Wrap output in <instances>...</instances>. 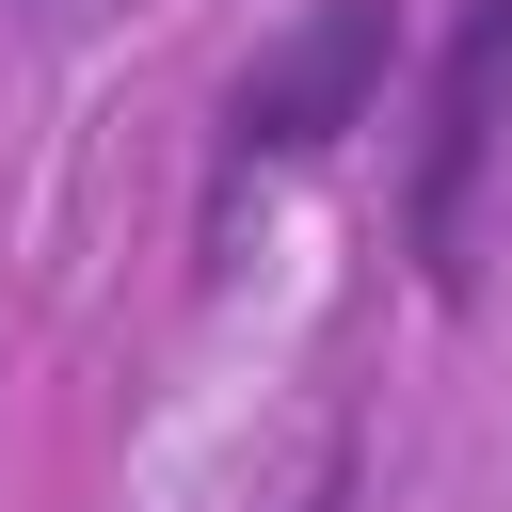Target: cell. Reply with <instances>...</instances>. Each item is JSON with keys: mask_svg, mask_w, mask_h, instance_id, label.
Wrapping results in <instances>:
<instances>
[{"mask_svg": "<svg viewBox=\"0 0 512 512\" xmlns=\"http://www.w3.org/2000/svg\"><path fill=\"white\" fill-rule=\"evenodd\" d=\"M384 64H400V0H304V16L224 80V128H208V224H224L256 176L320 160L336 128H368V112H384Z\"/></svg>", "mask_w": 512, "mask_h": 512, "instance_id": "obj_1", "label": "cell"}, {"mask_svg": "<svg viewBox=\"0 0 512 512\" xmlns=\"http://www.w3.org/2000/svg\"><path fill=\"white\" fill-rule=\"evenodd\" d=\"M512 160V0H464L448 64H432V128H416V272L464 304L480 288V192Z\"/></svg>", "mask_w": 512, "mask_h": 512, "instance_id": "obj_2", "label": "cell"}, {"mask_svg": "<svg viewBox=\"0 0 512 512\" xmlns=\"http://www.w3.org/2000/svg\"><path fill=\"white\" fill-rule=\"evenodd\" d=\"M304 512H352V448H320V480H304Z\"/></svg>", "mask_w": 512, "mask_h": 512, "instance_id": "obj_3", "label": "cell"}]
</instances>
